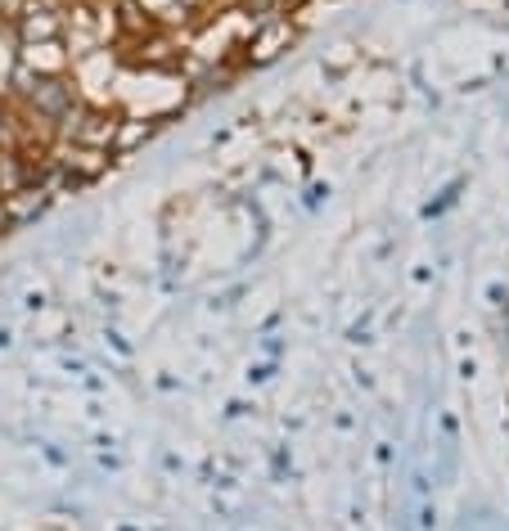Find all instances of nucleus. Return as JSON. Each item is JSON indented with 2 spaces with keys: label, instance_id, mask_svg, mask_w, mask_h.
I'll return each instance as SVG.
<instances>
[{
  "label": "nucleus",
  "instance_id": "obj_1",
  "mask_svg": "<svg viewBox=\"0 0 509 531\" xmlns=\"http://www.w3.org/2000/svg\"><path fill=\"white\" fill-rule=\"evenodd\" d=\"M10 27L19 36V45H64L68 36V18L59 9V0H28Z\"/></svg>",
  "mask_w": 509,
  "mask_h": 531
},
{
  "label": "nucleus",
  "instance_id": "obj_2",
  "mask_svg": "<svg viewBox=\"0 0 509 531\" xmlns=\"http://www.w3.org/2000/svg\"><path fill=\"white\" fill-rule=\"evenodd\" d=\"M289 45H293V23H289V14L266 18V23H257L253 36L239 45V50H244V54H239V68H262V63L280 59V50H289Z\"/></svg>",
  "mask_w": 509,
  "mask_h": 531
},
{
  "label": "nucleus",
  "instance_id": "obj_3",
  "mask_svg": "<svg viewBox=\"0 0 509 531\" xmlns=\"http://www.w3.org/2000/svg\"><path fill=\"white\" fill-rule=\"evenodd\" d=\"M127 59L131 63H145V68H158V72H176L181 68V45L172 41V36L163 32V27H154V32H140V36H127Z\"/></svg>",
  "mask_w": 509,
  "mask_h": 531
},
{
  "label": "nucleus",
  "instance_id": "obj_4",
  "mask_svg": "<svg viewBox=\"0 0 509 531\" xmlns=\"http://www.w3.org/2000/svg\"><path fill=\"white\" fill-rule=\"evenodd\" d=\"M154 131H158L154 117H122L118 140H113V158H127V153H136Z\"/></svg>",
  "mask_w": 509,
  "mask_h": 531
},
{
  "label": "nucleus",
  "instance_id": "obj_5",
  "mask_svg": "<svg viewBox=\"0 0 509 531\" xmlns=\"http://www.w3.org/2000/svg\"><path fill=\"white\" fill-rule=\"evenodd\" d=\"M239 9H244L248 18H257V23H266V18H280L293 9V0H239Z\"/></svg>",
  "mask_w": 509,
  "mask_h": 531
},
{
  "label": "nucleus",
  "instance_id": "obj_6",
  "mask_svg": "<svg viewBox=\"0 0 509 531\" xmlns=\"http://www.w3.org/2000/svg\"><path fill=\"white\" fill-rule=\"evenodd\" d=\"M64 5H91V0H64Z\"/></svg>",
  "mask_w": 509,
  "mask_h": 531
}]
</instances>
